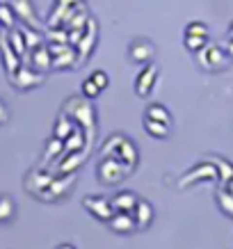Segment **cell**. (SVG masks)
Wrapping results in <instances>:
<instances>
[{"instance_id": "6da1fadb", "label": "cell", "mask_w": 233, "mask_h": 249, "mask_svg": "<svg viewBox=\"0 0 233 249\" xmlns=\"http://www.w3.org/2000/svg\"><path fill=\"white\" fill-rule=\"evenodd\" d=\"M195 57H197V64H199L203 71H224V69L231 64V57H229L224 46H215V44H211V41L203 46L201 51H197Z\"/></svg>"}, {"instance_id": "7a4b0ae2", "label": "cell", "mask_w": 233, "mask_h": 249, "mask_svg": "<svg viewBox=\"0 0 233 249\" xmlns=\"http://www.w3.org/2000/svg\"><path fill=\"white\" fill-rule=\"evenodd\" d=\"M64 112L71 117V119L78 124V126H83L85 130L90 128V133L96 130V112H94V107L90 106V98H69L67 103H64Z\"/></svg>"}, {"instance_id": "3957f363", "label": "cell", "mask_w": 233, "mask_h": 249, "mask_svg": "<svg viewBox=\"0 0 233 249\" xmlns=\"http://www.w3.org/2000/svg\"><path fill=\"white\" fill-rule=\"evenodd\" d=\"M128 174H133V167L124 165L117 158H101V162L96 167V176L103 185H117V183L126 178Z\"/></svg>"}, {"instance_id": "277c9868", "label": "cell", "mask_w": 233, "mask_h": 249, "mask_svg": "<svg viewBox=\"0 0 233 249\" xmlns=\"http://www.w3.org/2000/svg\"><path fill=\"white\" fill-rule=\"evenodd\" d=\"M75 185V172L73 174H57L53 178V183L46 188V192L39 199H46V201H60L73 190Z\"/></svg>"}, {"instance_id": "5b68a950", "label": "cell", "mask_w": 233, "mask_h": 249, "mask_svg": "<svg viewBox=\"0 0 233 249\" xmlns=\"http://www.w3.org/2000/svg\"><path fill=\"white\" fill-rule=\"evenodd\" d=\"M128 57H130V62H135L140 67H142V64H149V62L156 57V46L146 37H135L128 44Z\"/></svg>"}, {"instance_id": "8992f818", "label": "cell", "mask_w": 233, "mask_h": 249, "mask_svg": "<svg viewBox=\"0 0 233 249\" xmlns=\"http://www.w3.org/2000/svg\"><path fill=\"white\" fill-rule=\"evenodd\" d=\"M158 83V67L156 64H142L140 73L135 76V94L140 98H149L153 87Z\"/></svg>"}, {"instance_id": "52a82bcc", "label": "cell", "mask_w": 233, "mask_h": 249, "mask_svg": "<svg viewBox=\"0 0 233 249\" xmlns=\"http://www.w3.org/2000/svg\"><path fill=\"white\" fill-rule=\"evenodd\" d=\"M83 206L87 208V213H90L91 217H96L98 222H106L114 215V208H112V201L110 199H106V196L101 195H90L83 199Z\"/></svg>"}, {"instance_id": "ba28073f", "label": "cell", "mask_w": 233, "mask_h": 249, "mask_svg": "<svg viewBox=\"0 0 233 249\" xmlns=\"http://www.w3.org/2000/svg\"><path fill=\"white\" fill-rule=\"evenodd\" d=\"M217 178H219V176H217V167L213 165V162H201L199 167L190 169V172L180 178L179 188L185 190L190 183H195V181H217Z\"/></svg>"}, {"instance_id": "9c48e42d", "label": "cell", "mask_w": 233, "mask_h": 249, "mask_svg": "<svg viewBox=\"0 0 233 249\" xmlns=\"http://www.w3.org/2000/svg\"><path fill=\"white\" fill-rule=\"evenodd\" d=\"M112 158L121 160L124 165H128V167H133V169H135V167H137V162H140V153H137V146H135V142H133L130 137L121 135L119 144H117V151H114V156H112Z\"/></svg>"}, {"instance_id": "30bf717a", "label": "cell", "mask_w": 233, "mask_h": 249, "mask_svg": "<svg viewBox=\"0 0 233 249\" xmlns=\"http://www.w3.org/2000/svg\"><path fill=\"white\" fill-rule=\"evenodd\" d=\"M108 227H110L112 233H119V235H130L137 231L133 213H117L114 211V215L108 219Z\"/></svg>"}, {"instance_id": "8fae6325", "label": "cell", "mask_w": 233, "mask_h": 249, "mask_svg": "<svg viewBox=\"0 0 233 249\" xmlns=\"http://www.w3.org/2000/svg\"><path fill=\"white\" fill-rule=\"evenodd\" d=\"M53 174L44 172V169H32L30 174H28V181H25V190L28 192H35L37 196H41L46 192V188L53 183Z\"/></svg>"}, {"instance_id": "7c38bea8", "label": "cell", "mask_w": 233, "mask_h": 249, "mask_svg": "<svg viewBox=\"0 0 233 249\" xmlns=\"http://www.w3.org/2000/svg\"><path fill=\"white\" fill-rule=\"evenodd\" d=\"M110 201H112V208L117 213H133L137 201H140V196H137L133 190H119Z\"/></svg>"}, {"instance_id": "4fadbf2b", "label": "cell", "mask_w": 233, "mask_h": 249, "mask_svg": "<svg viewBox=\"0 0 233 249\" xmlns=\"http://www.w3.org/2000/svg\"><path fill=\"white\" fill-rule=\"evenodd\" d=\"M133 217H135V224H137V231H146L153 222V206L146 201V199H140L133 211Z\"/></svg>"}, {"instance_id": "5bb4252c", "label": "cell", "mask_w": 233, "mask_h": 249, "mask_svg": "<svg viewBox=\"0 0 233 249\" xmlns=\"http://www.w3.org/2000/svg\"><path fill=\"white\" fill-rule=\"evenodd\" d=\"M78 126L71 117H69L67 112H62L60 117H57V121H55V128H53V137H57V140H67L71 133H73V128Z\"/></svg>"}, {"instance_id": "9a60e30c", "label": "cell", "mask_w": 233, "mask_h": 249, "mask_svg": "<svg viewBox=\"0 0 233 249\" xmlns=\"http://www.w3.org/2000/svg\"><path fill=\"white\" fill-rule=\"evenodd\" d=\"M144 119H153V121H162L167 126H172V112L167 110L162 103H151L144 110Z\"/></svg>"}, {"instance_id": "2e32d148", "label": "cell", "mask_w": 233, "mask_h": 249, "mask_svg": "<svg viewBox=\"0 0 233 249\" xmlns=\"http://www.w3.org/2000/svg\"><path fill=\"white\" fill-rule=\"evenodd\" d=\"M169 128H172V126H167L162 121L144 119V130H146V135L153 137V140H165V137L169 135Z\"/></svg>"}, {"instance_id": "e0dca14e", "label": "cell", "mask_w": 233, "mask_h": 249, "mask_svg": "<svg viewBox=\"0 0 233 249\" xmlns=\"http://www.w3.org/2000/svg\"><path fill=\"white\" fill-rule=\"evenodd\" d=\"M64 156V140H57L53 137L51 142L46 144V151H44V162H57V160Z\"/></svg>"}, {"instance_id": "ac0fdd59", "label": "cell", "mask_w": 233, "mask_h": 249, "mask_svg": "<svg viewBox=\"0 0 233 249\" xmlns=\"http://www.w3.org/2000/svg\"><path fill=\"white\" fill-rule=\"evenodd\" d=\"M215 201H217L219 211H222V215H226V217L233 219V196L229 195V190L222 185V188L217 190V195H215Z\"/></svg>"}, {"instance_id": "d6986e66", "label": "cell", "mask_w": 233, "mask_h": 249, "mask_svg": "<svg viewBox=\"0 0 233 249\" xmlns=\"http://www.w3.org/2000/svg\"><path fill=\"white\" fill-rule=\"evenodd\" d=\"M18 76H21V80L16 78V80H12V83H16L21 89H30V87H35V85H39L44 78L37 76V73H32L30 69H18Z\"/></svg>"}, {"instance_id": "ffe728a7", "label": "cell", "mask_w": 233, "mask_h": 249, "mask_svg": "<svg viewBox=\"0 0 233 249\" xmlns=\"http://www.w3.org/2000/svg\"><path fill=\"white\" fill-rule=\"evenodd\" d=\"M16 215V204L12 196H0V224H5V222H12Z\"/></svg>"}, {"instance_id": "44dd1931", "label": "cell", "mask_w": 233, "mask_h": 249, "mask_svg": "<svg viewBox=\"0 0 233 249\" xmlns=\"http://www.w3.org/2000/svg\"><path fill=\"white\" fill-rule=\"evenodd\" d=\"M208 39H211V37H197V35H183V46H185V51H190V53H197V51H201L203 46L208 44Z\"/></svg>"}, {"instance_id": "7402d4cb", "label": "cell", "mask_w": 233, "mask_h": 249, "mask_svg": "<svg viewBox=\"0 0 233 249\" xmlns=\"http://www.w3.org/2000/svg\"><path fill=\"white\" fill-rule=\"evenodd\" d=\"M35 69L37 71H48L51 69V51H44V48H37V53H35Z\"/></svg>"}, {"instance_id": "603a6c76", "label": "cell", "mask_w": 233, "mask_h": 249, "mask_svg": "<svg viewBox=\"0 0 233 249\" xmlns=\"http://www.w3.org/2000/svg\"><path fill=\"white\" fill-rule=\"evenodd\" d=\"M213 165L219 167V169H217V176H219V181H222V183H229L233 178V167L229 165L226 160L215 158V160H213Z\"/></svg>"}, {"instance_id": "cb8c5ba5", "label": "cell", "mask_w": 233, "mask_h": 249, "mask_svg": "<svg viewBox=\"0 0 233 249\" xmlns=\"http://www.w3.org/2000/svg\"><path fill=\"white\" fill-rule=\"evenodd\" d=\"M80 89H83V96H85V98H90V101L98 98V96H101V91H103L96 83H94V80H91V78H85L83 85H80Z\"/></svg>"}, {"instance_id": "d4e9b609", "label": "cell", "mask_w": 233, "mask_h": 249, "mask_svg": "<svg viewBox=\"0 0 233 249\" xmlns=\"http://www.w3.org/2000/svg\"><path fill=\"white\" fill-rule=\"evenodd\" d=\"M183 35H197V37H211L208 35V25L201 21H192L185 25V30H183Z\"/></svg>"}, {"instance_id": "484cf974", "label": "cell", "mask_w": 233, "mask_h": 249, "mask_svg": "<svg viewBox=\"0 0 233 249\" xmlns=\"http://www.w3.org/2000/svg\"><path fill=\"white\" fill-rule=\"evenodd\" d=\"M90 78L98 85V87H101V89H106L108 85H110V76H108L106 71H101V69H96V71H91V76H90Z\"/></svg>"}, {"instance_id": "4316f807", "label": "cell", "mask_w": 233, "mask_h": 249, "mask_svg": "<svg viewBox=\"0 0 233 249\" xmlns=\"http://www.w3.org/2000/svg\"><path fill=\"white\" fill-rule=\"evenodd\" d=\"M7 110H5V106H2V101H0V124H5V121H7Z\"/></svg>"}, {"instance_id": "83f0119b", "label": "cell", "mask_w": 233, "mask_h": 249, "mask_svg": "<svg viewBox=\"0 0 233 249\" xmlns=\"http://www.w3.org/2000/svg\"><path fill=\"white\" fill-rule=\"evenodd\" d=\"M224 48H226V53H229V57H231V60H233V39H226Z\"/></svg>"}, {"instance_id": "f1b7e54d", "label": "cell", "mask_w": 233, "mask_h": 249, "mask_svg": "<svg viewBox=\"0 0 233 249\" xmlns=\"http://www.w3.org/2000/svg\"><path fill=\"white\" fill-rule=\"evenodd\" d=\"M55 249H75V247L73 245H69V242H62V245H57Z\"/></svg>"}, {"instance_id": "f546056e", "label": "cell", "mask_w": 233, "mask_h": 249, "mask_svg": "<svg viewBox=\"0 0 233 249\" xmlns=\"http://www.w3.org/2000/svg\"><path fill=\"white\" fill-rule=\"evenodd\" d=\"M224 188L229 190V195L233 196V178H231V181H229V183H224Z\"/></svg>"}, {"instance_id": "4dcf8cb0", "label": "cell", "mask_w": 233, "mask_h": 249, "mask_svg": "<svg viewBox=\"0 0 233 249\" xmlns=\"http://www.w3.org/2000/svg\"><path fill=\"white\" fill-rule=\"evenodd\" d=\"M229 39H233V23L229 25Z\"/></svg>"}]
</instances>
